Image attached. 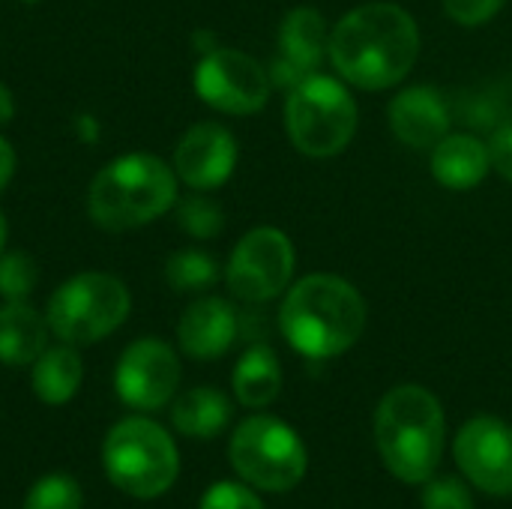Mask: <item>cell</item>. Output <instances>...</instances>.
Segmentation results:
<instances>
[{"label":"cell","instance_id":"obj_1","mask_svg":"<svg viewBox=\"0 0 512 509\" xmlns=\"http://www.w3.org/2000/svg\"><path fill=\"white\" fill-rule=\"evenodd\" d=\"M420 57V27L399 3L375 0L351 9L330 30L336 72L360 90L399 84Z\"/></svg>","mask_w":512,"mask_h":509},{"label":"cell","instance_id":"obj_2","mask_svg":"<svg viewBox=\"0 0 512 509\" xmlns=\"http://www.w3.org/2000/svg\"><path fill=\"white\" fill-rule=\"evenodd\" d=\"M366 318L369 309L363 294L330 273L300 279L279 309L282 336L309 360H330L354 348L366 330Z\"/></svg>","mask_w":512,"mask_h":509},{"label":"cell","instance_id":"obj_3","mask_svg":"<svg viewBox=\"0 0 512 509\" xmlns=\"http://www.w3.org/2000/svg\"><path fill=\"white\" fill-rule=\"evenodd\" d=\"M177 204V174L165 159L135 150L105 162L87 186V216L102 231H132Z\"/></svg>","mask_w":512,"mask_h":509},{"label":"cell","instance_id":"obj_4","mask_svg":"<svg viewBox=\"0 0 512 509\" xmlns=\"http://www.w3.org/2000/svg\"><path fill=\"white\" fill-rule=\"evenodd\" d=\"M375 444L393 477L429 483L444 456V408L417 384L390 390L375 411Z\"/></svg>","mask_w":512,"mask_h":509},{"label":"cell","instance_id":"obj_5","mask_svg":"<svg viewBox=\"0 0 512 509\" xmlns=\"http://www.w3.org/2000/svg\"><path fill=\"white\" fill-rule=\"evenodd\" d=\"M132 294L123 279L102 270H84L60 282L45 309L48 330L66 345H93L126 324Z\"/></svg>","mask_w":512,"mask_h":509},{"label":"cell","instance_id":"obj_6","mask_svg":"<svg viewBox=\"0 0 512 509\" xmlns=\"http://www.w3.org/2000/svg\"><path fill=\"white\" fill-rule=\"evenodd\" d=\"M102 465L108 480L123 495L153 501L174 486L180 456L171 435L159 423L126 417L108 432L102 444Z\"/></svg>","mask_w":512,"mask_h":509},{"label":"cell","instance_id":"obj_7","mask_svg":"<svg viewBox=\"0 0 512 509\" xmlns=\"http://www.w3.org/2000/svg\"><path fill=\"white\" fill-rule=\"evenodd\" d=\"M285 129L303 156H339L357 132V102L339 78L315 72L288 90Z\"/></svg>","mask_w":512,"mask_h":509},{"label":"cell","instance_id":"obj_8","mask_svg":"<svg viewBox=\"0 0 512 509\" xmlns=\"http://www.w3.org/2000/svg\"><path fill=\"white\" fill-rule=\"evenodd\" d=\"M234 471L261 492H291L306 474L300 435L276 417H249L237 426L228 447Z\"/></svg>","mask_w":512,"mask_h":509},{"label":"cell","instance_id":"obj_9","mask_svg":"<svg viewBox=\"0 0 512 509\" xmlns=\"http://www.w3.org/2000/svg\"><path fill=\"white\" fill-rule=\"evenodd\" d=\"M192 84L204 105L234 117L261 111L273 90L270 72L246 51L228 45H216L201 54Z\"/></svg>","mask_w":512,"mask_h":509},{"label":"cell","instance_id":"obj_10","mask_svg":"<svg viewBox=\"0 0 512 509\" xmlns=\"http://www.w3.org/2000/svg\"><path fill=\"white\" fill-rule=\"evenodd\" d=\"M294 243L279 228L249 231L231 252L225 267L228 291L243 303H267L279 297L294 276Z\"/></svg>","mask_w":512,"mask_h":509},{"label":"cell","instance_id":"obj_11","mask_svg":"<svg viewBox=\"0 0 512 509\" xmlns=\"http://www.w3.org/2000/svg\"><path fill=\"white\" fill-rule=\"evenodd\" d=\"M180 387V357L177 351L156 339H135L117 360L114 390L123 405L135 411H159L165 408Z\"/></svg>","mask_w":512,"mask_h":509},{"label":"cell","instance_id":"obj_12","mask_svg":"<svg viewBox=\"0 0 512 509\" xmlns=\"http://www.w3.org/2000/svg\"><path fill=\"white\" fill-rule=\"evenodd\" d=\"M456 462L486 495L512 492V429L498 417H474L456 435Z\"/></svg>","mask_w":512,"mask_h":509},{"label":"cell","instance_id":"obj_13","mask_svg":"<svg viewBox=\"0 0 512 509\" xmlns=\"http://www.w3.org/2000/svg\"><path fill=\"white\" fill-rule=\"evenodd\" d=\"M276 45L279 51L267 69L270 81L273 87L294 90L300 81L315 75L330 54V27L315 6H297L282 18Z\"/></svg>","mask_w":512,"mask_h":509},{"label":"cell","instance_id":"obj_14","mask_svg":"<svg viewBox=\"0 0 512 509\" xmlns=\"http://www.w3.org/2000/svg\"><path fill=\"white\" fill-rule=\"evenodd\" d=\"M237 168V138L222 123L204 120L183 132L174 147V174L192 192H213Z\"/></svg>","mask_w":512,"mask_h":509},{"label":"cell","instance_id":"obj_15","mask_svg":"<svg viewBox=\"0 0 512 509\" xmlns=\"http://www.w3.org/2000/svg\"><path fill=\"white\" fill-rule=\"evenodd\" d=\"M387 120L393 135L414 147V150H432L447 132H450V105L444 102V96L435 87L417 84L402 90L390 108H387Z\"/></svg>","mask_w":512,"mask_h":509},{"label":"cell","instance_id":"obj_16","mask_svg":"<svg viewBox=\"0 0 512 509\" xmlns=\"http://www.w3.org/2000/svg\"><path fill=\"white\" fill-rule=\"evenodd\" d=\"M240 321L228 300L222 297H198L186 306L177 324V342L192 360H216L237 339Z\"/></svg>","mask_w":512,"mask_h":509},{"label":"cell","instance_id":"obj_17","mask_svg":"<svg viewBox=\"0 0 512 509\" xmlns=\"http://www.w3.org/2000/svg\"><path fill=\"white\" fill-rule=\"evenodd\" d=\"M489 168V144H483L477 135H444L432 147V177L447 189H474L483 183Z\"/></svg>","mask_w":512,"mask_h":509},{"label":"cell","instance_id":"obj_18","mask_svg":"<svg viewBox=\"0 0 512 509\" xmlns=\"http://www.w3.org/2000/svg\"><path fill=\"white\" fill-rule=\"evenodd\" d=\"M48 348V321L27 300H6L0 306V363L33 366Z\"/></svg>","mask_w":512,"mask_h":509},{"label":"cell","instance_id":"obj_19","mask_svg":"<svg viewBox=\"0 0 512 509\" xmlns=\"http://www.w3.org/2000/svg\"><path fill=\"white\" fill-rule=\"evenodd\" d=\"M84 381V363L81 354L75 351V345H54L45 348L39 354V360L33 363V393L39 402L45 405H66L75 399L78 387Z\"/></svg>","mask_w":512,"mask_h":509},{"label":"cell","instance_id":"obj_20","mask_svg":"<svg viewBox=\"0 0 512 509\" xmlns=\"http://www.w3.org/2000/svg\"><path fill=\"white\" fill-rule=\"evenodd\" d=\"M282 390V366L273 348L252 345L234 366V396L246 408H267Z\"/></svg>","mask_w":512,"mask_h":509},{"label":"cell","instance_id":"obj_21","mask_svg":"<svg viewBox=\"0 0 512 509\" xmlns=\"http://www.w3.org/2000/svg\"><path fill=\"white\" fill-rule=\"evenodd\" d=\"M171 420L189 438H216L231 423V402L213 387H195L174 402Z\"/></svg>","mask_w":512,"mask_h":509},{"label":"cell","instance_id":"obj_22","mask_svg":"<svg viewBox=\"0 0 512 509\" xmlns=\"http://www.w3.org/2000/svg\"><path fill=\"white\" fill-rule=\"evenodd\" d=\"M459 114L480 132H495L498 126L512 123V81H492L480 90H471L462 96Z\"/></svg>","mask_w":512,"mask_h":509},{"label":"cell","instance_id":"obj_23","mask_svg":"<svg viewBox=\"0 0 512 509\" xmlns=\"http://www.w3.org/2000/svg\"><path fill=\"white\" fill-rule=\"evenodd\" d=\"M219 279V264L213 255L201 249H180L165 261V282L177 294H198L216 285Z\"/></svg>","mask_w":512,"mask_h":509},{"label":"cell","instance_id":"obj_24","mask_svg":"<svg viewBox=\"0 0 512 509\" xmlns=\"http://www.w3.org/2000/svg\"><path fill=\"white\" fill-rule=\"evenodd\" d=\"M174 207H177V225H180V231L189 234V237H195V240H213L225 228L222 207L213 198H207L204 192L177 198Z\"/></svg>","mask_w":512,"mask_h":509},{"label":"cell","instance_id":"obj_25","mask_svg":"<svg viewBox=\"0 0 512 509\" xmlns=\"http://www.w3.org/2000/svg\"><path fill=\"white\" fill-rule=\"evenodd\" d=\"M39 267L33 255L15 249L0 255V297L3 300H27L36 291Z\"/></svg>","mask_w":512,"mask_h":509},{"label":"cell","instance_id":"obj_26","mask_svg":"<svg viewBox=\"0 0 512 509\" xmlns=\"http://www.w3.org/2000/svg\"><path fill=\"white\" fill-rule=\"evenodd\" d=\"M24 509H81V486L66 474H48L30 489Z\"/></svg>","mask_w":512,"mask_h":509},{"label":"cell","instance_id":"obj_27","mask_svg":"<svg viewBox=\"0 0 512 509\" xmlns=\"http://www.w3.org/2000/svg\"><path fill=\"white\" fill-rule=\"evenodd\" d=\"M423 509H474V498L456 477H441L429 480L423 492Z\"/></svg>","mask_w":512,"mask_h":509},{"label":"cell","instance_id":"obj_28","mask_svg":"<svg viewBox=\"0 0 512 509\" xmlns=\"http://www.w3.org/2000/svg\"><path fill=\"white\" fill-rule=\"evenodd\" d=\"M201 509H264L261 498L240 483H216L201 498Z\"/></svg>","mask_w":512,"mask_h":509},{"label":"cell","instance_id":"obj_29","mask_svg":"<svg viewBox=\"0 0 512 509\" xmlns=\"http://www.w3.org/2000/svg\"><path fill=\"white\" fill-rule=\"evenodd\" d=\"M447 15L462 27H480L492 21L507 0H441Z\"/></svg>","mask_w":512,"mask_h":509},{"label":"cell","instance_id":"obj_30","mask_svg":"<svg viewBox=\"0 0 512 509\" xmlns=\"http://www.w3.org/2000/svg\"><path fill=\"white\" fill-rule=\"evenodd\" d=\"M489 159H492V168L512 183V123L507 126H498L489 138Z\"/></svg>","mask_w":512,"mask_h":509},{"label":"cell","instance_id":"obj_31","mask_svg":"<svg viewBox=\"0 0 512 509\" xmlns=\"http://www.w3.org/2000/svg\"><path fill=\"white\" fill-rule=\"evenodd\" d=\"M15 168H18V153L12 147V141L0 135V192L12 183Z\"/></svg>","mask_w":512,"mask_h":509},{"label":"cell","instance_id":"obj_32","mask_svg":"<svg viewBox=\"0 0 512 509\" xmlns=\"http://www.w3.org/2000/svg\"><path fill=\"white\" fill-rule=\"evenodd\" d=\"M12 117H15V96H12V90L0 81V129H3Z\"/></svg>","mask_w":512,"mask_h":509},{"label":"cell","instance_id":"obj_33","mask_svg":"<svg viewBox=\"0 0 512 509\" xmlns=\"http://www.w3.org/2000/svg\"><path fill=\"white\" fill-rule=\"evenodd\" d=\"M78 132H81V138L84 141H96L99 138V126H96V117H78Z\"/></svg>","mask_w":512,"mask_h":509},{"label":"cell","instance_id":"obj_34","mask_svg":"<svg viewBox=\"0 0 512 509\" xmlns=\"http://www.w3.org/2000/svg\"><path fill=\"white\" fill-rule=\"evenodd\" d=\"M192 42H195V48L201 51V54H207V51H213L219 42H216V36L210 33V30H198L195 36H192Z\"/></svg>","mask_w":512,"mask_h":509},{"label":"cell","instance_id":"obj_35","mask_svg":"<svg viewBox=\"0 0 512 509\" xmlns=\"http://www.w3.org/2000/svg\"><path fill=\"white\" fill-rule=\"evenodd\" d=\"M6 219H3V213H0V255H3V246H6Z\"/></svg>","mask_w":512,"mask_h":509},{"label":"cell","instance_id":"obj_36","mask_svg":"<svg viewBox=\"0 0 512 509\" xmlns=\"http://www.w3.org/2000/svg\"><path fill=\"white\" fill-rule=\"evenodd\" d=\"M24 3H39V0H24Z\"/></svg>","mask_w":512,"mask_h":509}]
</instances>
